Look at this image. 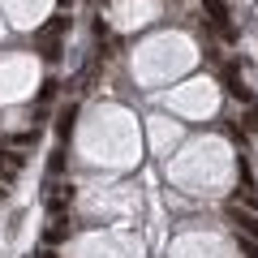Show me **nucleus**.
I'll use <instances>...</instances> for the list:
<instances>
[{
	"mask_svg": "<svg viewBox=\"0 0 258 258\" xmlns=\"http://www.w3.org/2000/svg\"><path fill=\"white\" fill-rule=\"evenodd\" d=\"M228 220H232V228H237V237L258 241V215H245V211H237V207H232V211H228Z\"/></svg>",
	"mask_w": 258,
	"mask_h": 258,
	"instance_id": "f257e3e1",
	"label": "nucleus"
},
{
	"mask_svg": "<svg viewBox=\"0 0 258 258\" xmlns=\"http://www.w3.org/2000/svg\"><path fill=\"white\" fill-rule=\"evenodd\" d=\"M39 258H56V254H39Z\"/></svg>",
	"mask_w": 258,
	"mask_h": 258,
	"instance_id": "6e6552de",
	"label": "nucleus"
},
{
	"mask_svg": "<svg viewBox=\"0 0 258 258\" xmlns=\"http://www.w3.org/2000/svg\"><path fill=\"white\" fill-rule=\"evenodd\" d=\"M0 198H5V189H0Z\"/></svg>",
	"mask_w": 258,
	"mask_h": 258,
	"instance_id": "1a4fd4ad",
	"label": "nucleus"
},
{
	"mask_svg": "<svg viewBox=\"0 0 258 258\" xmlns=\"http://www.w3.org/2000/svg\"><path fill=\"white\" fill-rule=\"evenodd\" d=\"M254 5H258V0H254Z\"/></svg>",
	"mask_w": 258,
	"mask_h": 258,
	"instance_id": "9d476101",
	"label": "nucleus"
},
{
	"mask_svg": "<svg viewBox=\"0 0 258 258\" xmlns=\"http://www.w3.org/2000/svg\"><path fill=\"white\" fill-rule=\"evenodd\" d=\"M69 203H74V185H52V194H47V211L60 215Z\"/></svg>",
	"mask_w": 258,
	"mask_h": 258,
	"instance_id": "f03ea898",
	"label": "nucleus"
},
{
	"mask_svg": "<svg viewBox=\"0 0 258 258\" xmlns=\"http://www.w3.org/2000/svg\"><path fill=\"white\" fill-rule=\"evenodd\" d=\"M69 237V220H56V228H47V241H64Z\"/></svg>",
	"mask_w": 258,
	"mask_h": 258,
	"instance_id": "423d86ee",
	"label": "nucleus"
},
{
	"mask_svg": "<svg viewBox=\"0 0 258 258\" xmlns=\"http://www.w3.org/2000/svg\"><path fill=\"white\" fill-rule=\"evenodd\" d=\"M74 116H78V108H74V103H69V108L60 112V120H56V134H60V138H64V134H69V129H74Z\"/></svg>",
	"mask_w": 258,
	"mask_h": 258,
	"instance_id": "39448f33",
	"label": "nucleus"
},
{
	"mask_svg": "<svg viewBox=\"0 0 258 258\" xmlns=\"http://www.w3.org/2000/svg\"><path fill=\"white\" fill-rule=\"evenodd\" d=\"M203 9L211 13L215 26H224V22H228V5H224V0H203Z\"/></svg>",
	"mask_w": 258,
	"mask_h": 258,
	"instance_id": "7ed1b4c3",
	"label": "nucleus"
},
{
	"mask_svg": "<svg viewBox=\"0 0 258 258\" xmlns=\"http://www.w3.org/2000/svg\"><path fill=\"white\" fill-rule=\"evenodd\" d=\"M245 129H258V103H249V108H245Z\"/></svg>",
	"mask_w": 258,
	"mask_h": 258,
	"instance_id": "0eeeda50",
	"label": "nucleus"
},
{
	"mask_svg": "<svg viewBox=\"0 0 258 258\" xmlns=\"http://www.w3.org/2000/svg\"><path fill=\"white\" fill-rule=\"evenodd\" d=\"M64 30H69V18H64V13H56V18L43 26V35H47V39H56V35H64Z\"/></svg>",
	"mask_w": 258,
	"mask_h": 258,
	"instance_id": "20e7f679",
	"label": "nucleus"
}]
</instances>
